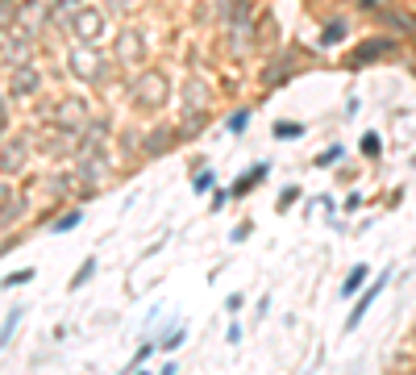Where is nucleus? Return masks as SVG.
<instances>
[{"label": "nucleus", "mask_w": 416, "mask_h": 375, "mask_svg": "<svg viewBox=\"0 0 416 375\" xmlns=\"http://www.w3.org/2000/svg\"><path fill=\"white\" fill-rule=\"evenodd\" d=\"M388 280H392V271H383V276H379V280H375V284H371V288H367V292L358 296V305H354V313L346 317V334L363 326V317H367V309H371V305H375V301L383 296V288H388Z\"/></svg>", "instance_id": "nucleus-7"}, {"label": "nucleus", "mask_w": 416, "mask_h": 375, "mask_svg": "<svg viewBox=\"0 0 416 375\" xmlns=\"http://www.w3.org/2000/svg\"><path fill=\"white\" fill-rule=\"evenodd\" d=\"M92 271H96V259H83V263H79V271L71 276V284H67V288H71V292H75V288H83V284L92 280Z\"/></svg>", "instance_id": "nucleus-17"}, {"label": "nucleus", "mask_w": 416, "mask_h": 375, "mask_svg": "<svg viewBox=\"0 0 416 375\" xmlns=\"http://www.w3.org/2000/svg\"><path fill=\"white\" fill-rule=\"evenodd\" d=\"M129 96H133L138 109L158 113V109H167V100H171V79H167L163 71H142V75L129 83Z\"/></svg>", "instance_id": "nucleus-1"}, {"label": "nucleus", "mask_w": 416, "mask_h": 375, "mask_svg": "<svg viewBox=\"0 0 416 375\" xmlns=\"http://www.w3.org/2000/svg\"><path fill=\"white\" fill-rule=\"evenodd\" d=\"M267 175H271V163H254V167H250V171H246V175L233 184V188H229V196H246V192H254V188H258Z\"/></svg>", "instance_id": "nucleus-10"}, {"label": "nucleus", "mask_w": 416, "mask_h": 375, "mask_svg": "<svg viewBox=\"0 0 416 375\" xmlns=\"http://www.w3.org/2000/svg\"><path fill=\"white\" fill-rule=\"evenodd\" d=\"M179 138H183V129H175V125H158L154 134L142 138V146H146V154H167V150H175Z\"/></svg>", "instance_id": "nucleus-9"}, {"label": "nucleus", "mask_w": 416, "mask_h": 375, "mask_svg": "<svg viewBox=\"0 0 416 375\" xmlns=\"http://www.w3.org/2000/svg\"><path fill=\"white\" fill-rule=\"evenodd\" d=\"M342 33H346V25H342V21H333V25H325V38H321V42H325V46H333V42H342Z\"/></svg>", "instance_id": "nucleus-24"}, {"label": "nucleus", "mask_w": 416, "mask_h": 375, "mask_svg": "<svg viewBox=\"0 0 416 375\" xmlns=\"http://www.w3.org/2000/svg\"><path fill=\"white\" fill-rule=\"evenodd\" d=\"M38 88H42V75H38V67H29V63L13 67V79H8V96H13V100H29Z\"/></svg>", "instance_id": "nucleus-6"}, {"label": "nucleus", "mask_w": 416, "mask_h": 375, "mask_svg": "<svg viewBox=\"0 0 416 375\" xmlns=\"http://www.w3.org/2000/svg\"><path fill=\"white\" fill-rule=\"evenodd\" d=\"M8 125H13V113H8V104L0 100V142L8 138Z\"/></svg>", "instance_id": "nucleus-26"}, {"label": "nucleus", "mask_w": 416, "mask_h": 375, "mask_svg": "<svg viewBox=\"0 0 416 375\" xmlns=\"http://www.w3.org/2000/svg\"><path fill=\"white\" fill-rule=\"evenodd\" d=\"M13 250H17V238H4V242H0V255H13Z\"/></svg>", "instance_id": "nucleus-33"}, {"label": "nucleus", "mask_w": 416, "mask_h": 375, "mask_svg": "<svg viewBox=\"0 0 416 375\" xmlns=\"http://www.w3.org/2000/svg\"><path fill=\"white\" fill-rule=\"evenodd\" d=\"M225 338H229V346H238V342H242V326H238V321H233V326H229V334H225Z\"/></svg>", "instance_id": "nucleus-31"}, {"label": "nucleus", "mask_w": 416, "mask_h": 375, "mask_svg": "<svg viewBox=\"0 0 416 375\" xmlns=\"http://www.w3.org/2000/svg\"><path fill=\"white\" fill-rule=\"evenodd\" d=\"M367 280H371V271H367V263H358V267L346 276V284H342V296H354V292H358Z\"/></svg>", "instance_id": "nucleus-11"}, {"label": "nucleus", "mask_w": 416, "mask_h": 375, "mask_svg": "<svg viewBox=\"0 0 416 375\" xmlns=\"http://www.w3.org/2000/svg\"><path fill=\"white\" fill-rule=\"evenodd\" d=\"M79 221H83V213H79V209H67L63 217H54V221H50V234H67V230H75Z\"/></svg>", "instance_id": "nucleus-13"}, {"label": "nucleus", "mask_w": 416, "mask_h": 375, "mask_svg": "<svg viewBox=\"0 0 416 375\" xmlns=\"http://www.w3.org/2000/svg\"><path fill=\"white\" fill-rule=\"evenodd\" d=\"M33 280V267H25V271H13V276H4L0 280V288H25Z\"/></svg>", "instance_id": "nucleus-20"}, {"label": "nucleus", "mask_w": 416, "mask_h": 375, "mask_svg": "<svg viewBox=\"0 0 416 375\" xmlns=\"http://www.w3.org/2000/svg\"><path fill=\"white\" fill-rule=\"evenodd\" d=\"M225 200H229V192H225V188H217V192H213V205H208V209H213V213H221V209H225Z\"/></svg>", "instance_id": "nucleus-27"}, {"label": "nucleus", "mask_w": 416, "mask_h": 375, "mask_svg": "<svg viewBox=\"0 0 416 375\" xmlns=\"http://www.w3.org/2000/svg\"><path fill=\"white\" fill-rule=\"evenodd\" d=\"M0 50H4V58H8L13 67H21V63H29V54H33V33H29V29H21V33L4 38V42H0Z\"/></svg>", "instance_id": "nucleus-8"}, {"label": "nucleus", "mask_w": 416, "mask_h": 375, "mask_svg": "<svg viewBox=\"0 0 416 375\" xmlns=\"http://www.w3.org/2000/svg\"><path fill=\"white\" fill-rule=\"evenodd\" d=\"M388 50H392V42H388V38H371V42H367V50H358V63H363V58H379V54H388Z\"/></svg>", "instance_id": "nucleus-15"}, {"label": "nucleus", "mask_w": 416, "mask_h": 375, "mask_svg": "<svg viewBox=\"0 0 416 375\" xmlns=\"http://www.w3.org/2000/svg\"><path fill=\"white\" fill-rule=\"evenodd\" d=\"M275 138H279V142H292V138H304V125H300V121H279V125H275Z\"/></svg>", "instance_id": "nucleus-16"}, {"label": "nucleus", "mask_w": 416, "mask_h": 375, "mask_svg": "<svg viewBox=\"0 0 416 375\" xmlns=\"http://www.w3.org/2000/svg\"><path fill=\"white\" fill-rule=\"evenodd\" d=\"M342 159V146H333V150H321L317 154V167H329V163H338Z\"/></svg>", "instance_id": "nucleus-25"}, {"label": "nucleus", "mask_w": 416, "mask_h": 375, "mask_svg": "<svg viewBox=\"0 0 416 375\" xmlns=\"http://www.w3.org/2000/svg\"><path fill=\"white\" fill-rule=\"evenodd\" d=\"M129 54H133V58L142 54V38H138V33H121V58H129Z\"/></svg>", "instance_id": "nucleus-19"}, {"label": "nucleus", "mask_w": 416, "mask_h": 375, "mask_svg": "<svg viewBox=\"0 0 416 375\" xmlns=\"http://www.w3.org/2000/svg\"><path fill=\"white\" fill-rule=\"evenodd\" d=\"M21 313H25V309H8V317H4V326H0V346L13 342V334H17V326H21Z\"/></svg>", "instance_id": "nucleus-14"}, {"label": "nucleus", "mask_w": 416, "mask_h": 375, "mask_svg": "<svg viewBox=\"0 0 416 375\" xmlns=\"http://www.w3.org/2000/svg\"><path fill=\"white\" fill-rule=\"evenodd\" d=\"M358 150H363L367 159H375V154L383 150V146H379V134H371V129H367V134H363V142H358Z\"/></svg>", "instance_id": "nucleus-22"}, {"label": "nucleus", "mask_w": 416, "mask_h": 375, "mask_svg": "<svg viewBox=\"0 0 416 375\" xmlns=\"http://www.w3.org/2000/svg\"><path fill=\"white\" fill-rule=\"evenodd\" d=\"M138 375H150V372H138Z\"/></svg>", "instance_id": "nucleus-35"}, {"label": "nucleus", "mask_w": 416, "mask_h": 375, "mask_svg": "<svg viewBox=\"0 0 416 375\" xmlns=\"http://www.w3.org/2000/svg\"><path fill=\"white\" fill-rule=\"evenodd\" d=\"M242 305H246V301H242V292H233V296H229V301H225V309H229V313H238V309H242Z\"/></svg>", "instance_id": "nucleus-30"}, {"label": "nucleus", "mask_w": 416, "mask_h": 375, "mask_svg": "<svg viewBox=\"0 0 416 375\" xmlns=\"http://www.w3.org/2000/svg\"><path fill=\"white\" fill-rule=\"evenodd\" d=\"M150 351H154V346H138V355H133V367H138V363H146V359H150Z\"/></svg>", "instance_id": "nucleus-32"}, {"label": "nucleus", "mask_w": 416, "mask_h": 375, "mask_svg": "<svg viewBox=\"0 0 416 375\" xmlns=\"http://www.w3.org/2000/svg\"><path fill=\"white\" fill-rule=\"evenodd\" d=\"M246 125H250V113H246V109H238L233 117H225V129H229V134H242Z\"/></svg>", "instance_id": "nucleus-21"}, {"label": "nucleus", "mask_w": 416, "mask_h": 375, "mask_svg": "<svg viewBox=\"0 0 416 375\" xmlns=\"http://www.w3.org/2000/svg\"><path fill=\"white\" fill-rule=\"evenodd\" d=\"M21 213H25V200L21 196H13L4 209H0V230H8V225H17L21 221Z\"/></svg>", "instance_id": "nucleus-12"}, {"label": "nucleus", "mask_w": 416, "mask_h": 375, "mask_svg": "<svg viewBox=\"0 0 416 375\" xmlns=\"http://www.w3.org/2000/svg\"><path fill=\"white\" fill-rule=\"evenodd\" d=\"M213 188H217V175H213V171H196L192 192H196V196H204V192H213Z\"/></svg>", "instance_id": "nucleus-18"}, {"label": "nucleus", "mask_w": 416, "mask_h": 375, "mask_svg": "<svg viewBox=\"0 0 416 375\" xmlns=\"http://www.w3.org/2000/svg\"><path fill=\"white\" fill-rule=\"evenodd\" d=\"M183 338H188V326H175V330H171V334H167V338H163L158 346H163V351H175V346H179Z\"/></svg>", "instance_id": "nucleus-23"}, {"label": "nucleus", "mask_w": 416, "mask_h": 375, "mask_svg": "<svg viewBox=\"0 0 416 375\" xmlns=\"http://www.w3.org/2000/svg\"><path fill=\"white\" fill-rule=\"evenodd\" d=\"M75 179H83V196H92V192L108 179L104 146H92V150H79V154H75Z\"/></svg>", "instance_id": "nucleus-4"}, {"label": "nucleus", "mask_w": 416, "mask_h": 375, "mask_svg": "<svg viewBox=\"0 0 416 375\" xmlns=\"http://www.w3.org/2000/svg\"><path fill=\"white\" fill-rule=\"evenodd\" d=\"M25 163H29V142L25 138H4L0 142V175L8 179V175L25 171Z\"/></svg>", "instance_id": "nucleus-5"}, {"label": "nucleus", "mask_w": 416, "mask_h": 375, "mask_svg": "<svg viewBox=\"0 0 416 375\" xmlns=\"http://www.w3.org/2000/svg\"><path fill=\"white\" fill-rule=\"evenodd\" d=\"M67 29H71L75 42H100L104 29H108V21H104L100 8H92V4H75V8L67 13Z\"/></svg>", "instance_id": "nucleus-3"}, {"label": "nucleus", "mask_w": 416, "mask_h": 375, "mask_svg": "<svg viewBox=\"0 0 416 375\" xmlns=\"http://www.w3.org/2000/svg\"><path fill=\"white\" fill-rule=\"evenodd\" d=\"M8 200H13V184H8V179H4V175H0V209H4V205H8Z\"/></svg>", "instance_id": "nucleus-28"}, {"label": "nucleus", "mask_w": 416, "mask_h": 375, "mask_svg": "<svg viewBox=\"0 0 416 375\" xmlns=\"http://www.w3.org/2000/svg\"><path fill=\"white\" fill-rule=\"evenodd\" d=\"M296 192H300V188H283V192H279V209H288V205L296 200Z\"/></svg>", "instance_id": "nucleus-29"}, {"label": "nucleus", "mask_w": 416, "mask_h": 375, "mask_svg": "<svg viewBox=\"0 0 416 375\" xmlns=\"http://www.w3.org/2000/svg\"><path fill=\"white\" fill-rule=\"evenodd\" d=\"M158 375H175V363H167V367H163Z\"/></svg>", "instance_id": "nucleus-34"}, {"label": "nucleus", "mask_w": 416, "mask_h": 375, "mask_svg": "<svg viewBox=\"0 0 416 375\" xmlns=\"http://www.w3.org/2000/svg\"><path fill=\"white\" fill-rule=\"evenodd\" d=\"M67 67H71V75L83 79V83H100V79H104V54H100L92 42H75V46L67 50Z\"/></svg>", "instance_id": "nucleus-2"}]
</instances>
